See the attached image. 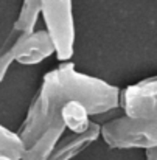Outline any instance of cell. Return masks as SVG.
Returning a JSON list of instances; mask_svg holds the SVG:
<instances>
[{
	"label": "cell",
	"mask_w": 157,
	"mask_h": 160,
	"mask_svg": "<svg viewBox=\"0 0 157 160\" xmlns=\"http://www.w3.org/2000/svg\"><path fill=\"white\" fill-rule=\"evenodd\" d=\"M39 3L41 0H23L19 17L14 23V34H23V33H30L33 31L38 16H39Z\"/></svg>",
	"instance_id": "9"
},
{
	"label": "cell",
	"mask_w": 157,
	"mask_h": 160,
	"mask_svg": "<svg viewBox=\"0 0 157 160\" xmlns=\"http://www.w3.org/2000/svg\"><path fill=\"white\" fill-rule=\"evenodd\" d=\"M68 101L81 103L89 115H100L120 106V90L100 78L76 72L70 61L62 62L44 76L41 90L28 109L19 132L25 149L59 121V110Z\"/></svg>",
	"instance_id": "1"
},
{
	"label": "cell",
	"mask_w": 157,
	"mask_h": 160,
	"mask_svg": "<svg viewBox=\"0 0 157 160\" xmlns=\"http://www.w3.org/2000/svg\"><path fill=\"white\" fill-rule=\"evenodd\" d=\"M0 160H11V159H8V157H5V156H2V154H0Z\"/></svg>",
	"instance_id": "13"
},
{
	"label": "cell",
	"mask_w": 157,
	"mask_h": 160,
	"mask_svg": "<svg viewBox=\"0 0 157 160\" xmlns=\"http://www.w3.org/2000/svg\"><path fill=\"white\" fill-rule=\"evenodd\" d=\"M39 12L44 16L47 34L54 47L56 58L62 62L75 53V20L72 0H41Z\"/></svg>",
	"instance_id": "3"
},
{
	"label": "cell",
	"mask_w": 157,
	"mask_h": 160,
	"mask_svg": "<svg viewBox=\"0 0 157 160\" xmlns=\"http://www.w3.org/2000/svg\"><path fill=\"white\" fill-rule=\"evenodd\" d=\"M89 117L90 115L87 113V110L78 101H68L59 110V120L73 134H83L89 129L90 126Z\"/></svg>",
	"instance_id": "8"
},
{
	"label": "cell",
	"mask_w": 157,
	"mask_h": 160,
	"mask_svg": "<svg viewBox=\"0 0 157 160\" xmlns=\"http://www.w3.org/2000/svg\"><path fill=\"white\" fill-rule=\"evenodd\" d=\"M25 152V145L19 134L0 124V154L11 160H20Z\"/></svg>",
	"instance_id": "10"
},
{
	"label": "cell",
	"mask_w": 157,
	"mask_h": 160,
	"mask_svg": "<svg viewBox=\"0 0 157 160\" xmlns=\"http://www.w3.org/2000/svg\"><path fill=\"white\" fill-rule=\"evenodd\" d=\"M120 106L131 118L157 120V76L128 86L120 93Z\"/></svg>",
	"instance_id": "4"
},
{
	"label": "cell",
	"mask_w": 157,
	"mask_h": 160,
	"mask_svg": "<svg viewBox=\"0 0 157 160\" xmlns=\"http://www.w3.org/2000/svg\"><path fill=\"white\" fill-rule=\"evenodd\" d=\"M2 50H6L11 54L13 62L16 61L23 65L39 64L54 53L52 39L44 30L13 36L6 41V45Z\"/></svg>",
	"instance_id": "5"
},
{
	"label": "cell",
	"mask_w": 157,
	"mask_h": 160,
	"mask_svg": "<svg viewBox=\"0 0 157 160\" xmlns=\"http://www.w3.org/2000/svg\"><path fill=\"white\" fill-rule=\"evenodd\" d=\"M146 160H157V148L146 151Z\"/></svg>",
	"instance_id": "12"
},
{
	"label": "cell",
	"mask_w": 157,
	"mask_h": 160,
	"mask_svg": "<svg viewBox=\"0 0 157 160\" xmlns=\"http://www.w3.org/2000/svg\"><path fill=\"white\" fill-rule=\"evenodd\" d=\"M11 62H13L11 54L8 53L6 50H0V84H2V81H3V78H5Z\"/></svg>",
	"instance_id": "11"
},
{
	"label": "cell",
	"mask_w": 157,
	"mask_h": 160,
	"mask_svg": "<svg viewBox=\"0 0 157 160\" xmlns=\"http://www.w3.org/2000/svg\"><path fill=\"white\" fill-rule=\"evenodd\" d=\"M98 137H100V124L90 123V126L86 132L75 134L72 138H67L56 151H53L48 160H70L76 154H79L83 149H86Z\"/></svg>",
	"instance_id": "7"
},
{
	"label": "cell",
	"mask_w": 157,
	"mask_h": 160,
	"mask_svg": "<svg viewBox=\"0 0 157 160\" xmlns=\"http://www.w3.org/2000/svg\"><path fill=\"white\" fill-rule=\"evenodd\" d=\"M100 135L112 149H154L157 148V120L114 118L100 126Z\"/></svg>",
	"instance_id": "2"
},
{
	"label": "cell",
	"mask_w": 157,
	"mask_h": 160,
	"mask_svg": "<svg viewBox=\"0 0 157 160\" xmlns=\"http://www.w3.org/2000/svg\"><path fill=\"white\" fill-rule=\"evenodd\" d=\"M65 126L59 120L54 124H52L31 146H28L22 156L20 160H48V157L53 154L58 140L64 134Z\"/></svg>",
	"instance_id": "6"
}]
</instances>
